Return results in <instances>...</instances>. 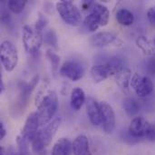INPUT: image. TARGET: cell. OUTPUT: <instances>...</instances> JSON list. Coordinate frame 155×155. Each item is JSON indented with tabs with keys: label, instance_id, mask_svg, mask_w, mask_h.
Returning <instances> with one entry per match:
<instances>
[{
	"label": "cell",
	"instance_id": "cell-1",
	"mask_svg": "<svg viewBox=\"0 0 155 155\" xmlns=\"http://www.w3.org/2000/svg\"><path fill=\"white\" fill-rule=\"evenodd\" d=\"M37 114L40 126L48 124L58 109V97L54 91H48L36 97Z\"/></svg>",
	"mask_w": 155,
	"mask_h": 155
},
{
	"label": "cell",
	"instance_id": "cell-2",
	"mask_svg": "<svg viewBox=\"0 0 155 155\" xmlns=\"http://www.w3.org/2000/svg\"><path fill=\"white\" fill-rule=\"evenodd\" d=\"M61 124V118L56 117L52 120L45 128L38 132L36 137L32 143V150L36 154H41L45 152V149L52 143L56 132Z\"/></svg>",
	"mask_w": 155,
	"mask_h": 155
},
{
	"label": "cell",
	"instance_id": "cell-3",
	"mask_svg": "<svg viewBox=\"0 0 155 155\" xmlns=\"http://www.w3.org/2000/svg\"><path fill=\"white\" fill-rule=\"evenodd\" d=\"M109 19L110 12L108 8L102 4L94 2L90 13L84 20V26L89 32H94L100 26L107 25Z\"/></svg>",
	"mask_w": 155,
	"mask_h": 155
},
{
	"label": "cell",
	"instance_id": "cell-4",
	"mask_svg": "<svg viewBox=\"0 0 155 155\" xmlns=\"http://www.w3.org/2000/svg\"><path fill=\"white\" fill-rule=\"evenodd\" d=\"M22 41L25 49L28 54L32 55L36 54L44 43L43 31L36 28L35 25L31 26L25 25L23 26L22 30Z\"/></svg>",
	"mask_w": 155,
	"mask_h": 155
},
{
	"label": "cell",
	"instance_id": "cell-5",
	"mask_svg": "<svg viewBox=\"0 0 155 155\" xmlns=\"http://www.w3.org/2000/svg\"><path fill=\"white\" fill-rule=\"evenodd\" d=\"M56 10L61 18L73 26L79 25L82 22V14L79 8L71 1H61L56 4Z\"/></svg>",
	"mask_w": 155,
	"mask_h": 155
},
{
	"label": "cell",
	"instance_id": "cell-6",
	"mask_svg": "<svg viewBox=\"0 0 155 155\" xmlns=\"http://www.w3.org/2000/svg\"><path fill=\"white\" fill-rule=\"evenodd\" d=\"M0 58L2 65L6 72H12L18 64V53L15 45L8 40H5L0 45Z\"/></svg>",
	"mask_w": 155,
	"mask_h": 155
},
{
	"label": "cell",
	"instance_id": "cell-7",
	"mask_svg": "<svg viewBox=\"0 0 155 155\" xmlns=\"http://www.w3.org/2000/svg\"><path fill=\"white\" fill-rule=\"evenodd\" d=\"M131 88L134 91L137 96L140 98H145L153 92V83L146 75L141 74H134L131 80Z\"/></svg>",
	"mask_w": 155,
	"mask_h": 155
},
{
	"label": "cell",
	"instance_id": "cell-8",
	"mask_svg": "<svg viewBox=\"0 0 155 155\" xmlns=\"http://www.w3.org/2000/svg\"><path fill=\"white\" fill-rule=\"evenodd\" d=\"M59 74L62 76L70 79L71 81L76 82L84 77V68L79 61L70 59L63 64V65L60 67Z\"/></svg>",
	"mask_w": 155,
	"mask_h": 155
},
{
	"label": "cell",
	"instance_id": "cell-9",
	"mask_svg": "<svg viewBox=\"0 0 155 155\" xmlns=\"http://www.w3.org/2000/svg\"><path fill=\"white\" fill-rule=\"evenodd\" d=\"M118 42L122 43L118 35L115 33L109 32V31H103V32L95 33L89 39L90 45L93 47H97V48H102V47L108 46L110 45L118 44Z\"/></svg>",
	"mask_w": 155,
	"mask_h": 155
},
{
	"label": "cell",
	"instance_id": "cell-10",
	"mask_svg": "<svg viewBox=\"0 0 155 155\" xmlns=\"http://www.w3.org/2000/svg\"><path fill=\"white\" fill-rule=\"evenodd\" d=\"M39 126H40V124H39V119H38L37 113L36 112L31 113L27 116V118L25 120V126L22 129L21 134L19 135H21L27 142L32 143L34 141V139L36 137L37 134H38Z\"/></svg>",
	"mask_w": 155,
	"mask_h": 155
},
{
	"label": "cell",
	"instance_id": "cell-11",
	"mask_svg": "<svg viewBox=\"0 0 155 155\" xmlns=\"http://www.w3.org/2000/svg\"><path fill=\"white\" fill-rule=\"evenodd\" d=\"M151 124L143 117H134L128 128L129 134L134 138L146 139L147 134L149 132Z\"/></svg>",
	"mask_w": 155,
	"mask_h": 155
},
{
	"label": "cell",
	"instance_id": "cell-12",
	"mask_svg": "<svg viewBox=\"0 0 155 155\" xmlns=\"http://www.w3.org/2000/svg\"><path fill=\"white\" fill-rule=\"evenodd\" d=\"M102 113V125L105 134H112L115 127V114L113 107L106 102L100 104Z\"/></svg>",
	"mask_w": 155,
	"mask_h": 155
},
{
	"label": "cell",
	"instance_id": "cell-13",
	"mask_svg": "<svg viewBox=\"0 0 155 155\" xmlns=\"http://www.w3.org/2000/svg\"><path fill=\"white\" fill-rule=\"evenodd\" d=\"M86 114L91 124L94 126L102 124V113L100 104L93 97L89 96L85 102Z\"/></svg>",
	"mask_w": 155,
	"mask_h": 155
},
{
	"label": "cell",
	"instance_id": "cell-14",
	"mask_svg": "<svg viewBox=\"0 0 155 155\" xmlns=\"http://www.w3.org/2000/svg\"><path fill=\"white\" fill-rule=\"evenodd\" d=\"M91 76L94 83L99 84L104 80H106L111 75H114V73L112 71V69L104 63V64H99L92 66L90 70Z\"/></svg>",
	"mask_w": 155,
	"mask_h": 155
},
{
	"label": "cell",
	"instance_id": "cell-15",
	"mask_svg": "<svg viewBox=\"0 0 155 155\" xmlns=\"http://www.w3.org/2000/svg\"><path fill=\"white\" fill-rule=\"evenodd\" d=\"M132 77H133L132 71L127 67H124L114 75L115 82H116L117 85L120 87V89L123 92H124L126 94H128L130 91Z\"/></svg>",
	"mask_w": 155,
	"mask_h": 155
},
{
	"label": "cell",
	"instance_id": "cell-16",
	"mask_svg": "<svg viewBox=\"0 0 155 155\" xmlns=\"http://www.w3.org/2000/svg\"><path fill=\"white\" fill-rule=\"evenodd\" d=\"M74 155H92L88 138L84 135H78L73 142Z\"/></svg>",
	"mask_w": 155,
	"mask_h": 155
},
{
	"label": "cell",
	"instance_id": "cell-17",
	"mask_svg": "<svg viewBox=\"0 0 155 155\" xmlns=\"http://www.w3.org/2000/svg\"><path fill=\"white\" fill-rule=\"evenodd\" d=\"M72 152L73 143L67 138H61L54 144L51 155H71Z\"/></svg>",
	"mask_w": 155,
	"mask_h": 155
},
{
	"label": "cell",
	"instance_id": "cell-18",
	"mask_svg": "<svg viewBox=\"0 0 155 155\" xmlns=\"http://www.w3.org/2000/svg\"><path fill=\"white\" fill-rule=\"evenodd\" d=\"M85 102H86V97L84 90L79 87L74 88L71 92V98H70L71 107L74 111H79Z\"/></svg>",
	"mask_w": 155,
	"mask_h": 155
},
{
	"label": "cell",
	"instance_id": "cell-19",
	"mask_svg": "<svg viewBox=\"0 0 155 155\" xmlns=\"http://www.w3.org/2000/svg\"><path fill=\"white\" fill-rule=\"evenodd\" d=\"M136 45L143 52V54L151 56H155V46L153 41H151L148 37L140 35L136 39Z\"/></svg>",
	"mask_w": 155,
	"mask_h": 155
},
{
	"label": "cell",
	"instance_id": "cell-20",
	"mask_svg": "<svg viewBox=\"0 0 155 155\" xmlns=\"http://www.w3.org/2000/svg\"><path fill=\"white\" fill-rule=\"evenodd\" d=\"M123 108L128 116L134 117L136 116L141 111V104L136 99L133 97H128L124 100Z\"/></svg>",
	"mask_w": 155,
	"mask_h": 155
},
{
	"label": "cell",
	"instance_id": "cell-21",
	"mask_svg": "<svg viewBox=\"0 0 155 155\" xmlns=\"http://www.w3.org/2000/svg\"><path fill=\"white\" fill-rule=\"evenodd\" d=\"M116 19H117L118 23L121 24L122 25L128 26V25H131L134 24V15L130 10H128L126 8H121L116 13Z\"/></svg>",
	"mask_w": 155,
	"mask_h": 155
},
{
	"label": "cell",
	"instance_id": "cell-22",
	"mask_svg": "<svg viewBox=\"0 0 155 155\" xmlns=\"http://www.w3.org/2000/svg\"><path fill=\"white\" fill-rule=\"evenodd\" d=\"M46 57L49 60V62L51 63L52 65V72L54 76H56V74L59 73V66H60V56L55 54L54 51L52 50H47L46 51Z\"/></svg>",
	"mask_w": 155,
	"mask_h": 155
},
{
	"label": "cell",
	"instance_id": "cell-23",
	"mask_svg": "<svg viewBox=\"0 0 155 155\" xmlns=\"http://www.w3.org/2000/svg\"><path fill=\"white\" fill-rule=\"evenodd\" d=\"M44 43L54 50L58 49V41H57V35L53 29H49L45 32L44 34Z\"/></svg>",
	"mask_w": 155,
	"mask_h": 155
},
{
	"label": "cell",
	"instance_id": "cell-24",
	"mask_svg": "<svg viewBox=\"0 0 155 155\" xmlns=\"http://www.w3.org/2000/svg\"><path fill=\"white\" fill-rule=\"evenodd\" d=\"M26 3L25 0H10L7 2V7L15 14H20L25 7Z\"/></svg>",
	"mask_w": 155,
	"mask_h": 155
},
{
	"label": "cell",
	"instance_id": "cell-25",
	"mask_svg": "<svg viewBox=\"0 0 155 155\" xmlns=\"http://www.w3.org/2000/svg\"><path fill=\"white\" fill-rule=\"evenodd\" d=\"M105 64L112 69V71L114 73V75H115L121 69H123L124 67H125V66H124V62H123V60H122L121 58L117 57V56H113V57L109 58V60H108Z\"/></svg>",
	"mask_w": 155,
	"mask_h": 155
},
{
	"label": "cell",
	"instance_id": "cell-26",
	"mask_svg": "<svg viewBox=\"0 0 155 155\" xmlns=\"http://www.w3.org/2000/svg\"><path fill=\"white\" fill-rule=\"evenodd\" d=\"M16 143L18 145L19 155H28L29 153V142L24 139L21 135H18L16 138Z\"/></svg>",
	"mask_w": 155,
	"mask_h": 155
},
{
	"label": "cell",
	"instance_id": "cell-27",
	"mask_svg": "<svg viewBox=\"0 0 155 155\" xmlns=\"http://www.w3.org/2000/svg\"><path fill=\"white\" fill-rule=\"evenodd\" d=\"M145 70L150 75L155 76V56H151L145 62Z\"/></svg>",
	"mask_w": 155,
	"mask_h": 155
},
{
	"label": "cell",
	"instance_id": "cell-28",
	"mask_svg": "<svg viewBox=\"0 0 155 155\" xmlns=\"http://www.w3.org/2000/svg\"><path fill=\"white\" fill-rule=\"evenodd\" d=\"M47 18L43 15V14H41V13H39V15H38V19H37V21H36V23H35V26L36 27V28H38V29H40V30H44V28L46 26V25H47Z\"/></svg>",
	"mask_w": 155,
	"mask_h": 155
},
{
	"label": "cell",
	"instance_id": "cell-29",
	"mask_svg": "<svg viewBox=\"0 0 155 155\" xmlns=\"http://www.w3.org/2000/svg\"><path fill=\"white\" fill-rule=\"evenodd\" d=\"M122 138L124 139V141H125V142L128 143L129 144H134V143H136L137 142H139V140L136 139V138H134V136H132V135L129 134L128 131H126L125 133L123 132V134H122Z\"/></svg>",
	"mask_w": 155,
	"mask_h": 155
},
{
	"label": "cell",
	"instance_id": "cell-30",
	"mask_svg": "<svg viewBox=\"0 0 155 155\" xmlns=\"http://www.w3.org/2000/svg\"><path fill=\"white\" fill-rule=\"evenodd\" d=\"M147 18L149 20V22L155 25V5L152 6L148 9L147 11Z\"/></svg>",
	"mask_w": 155,
	"mask_h": 155
},
{
	"label": "cell",
	"instance_id": "cell-31",
	"mask_svg": "<svg viewBox=\"0 0 155 155\" xmlns=\"http://www.w3.org/2000/svg\"><path fill=\"white\" fill-rule=\"evenodd\" d=\"M146 140H148L150 142H155V123L151 124L149 132L146 136Z\"/></svg>",
	"mask_w": 155,
	"mask_h": 155
},
{
	"label": "cell",
	"instance_id": "cell-32",
	"mask_svg": "<svg viewBox=\"0 0 155 155\" xmlns=\"http://www.w3.org/2000/svg\"><path fill=\"white\" fill-rule=\"evenodd\" d=\"M6 135V129L4 126L3 123H0V140H3Z\"/></svg>",
	"mask_w": 155,
	"mask_h": 155
},
{
	"label": "cell",
	"instance_id": "cell-33",
	"mask_svg": "<svg viewBox=\"0 0 155 155\" xmlns=\"http://www.w3.org/2000/svg\"><path fill=\"white\" fill-rule=\"evenodd\" d=\"M4 89H5V86H4L3 81L1 80V82H0V93H1V94L4 92Z\"/></svg>",
	"mask_w": 155,
	"mask_h": 155
},
{
	"label": "cell",
	"instance_id": "cell-34",
	"mask_svg": "<svg viewBox=\"0 0 155 155\" xmlns=\"http://www.w3.org/2000/svg\"><path fill=\"white\" fill-rule=\"evenodd\" d=\"M153 44H154V46H155V35H154V37H153Z\"/></svg>",
	"mask_w": 155,
	"mask_h": 155
}]
</instances>
